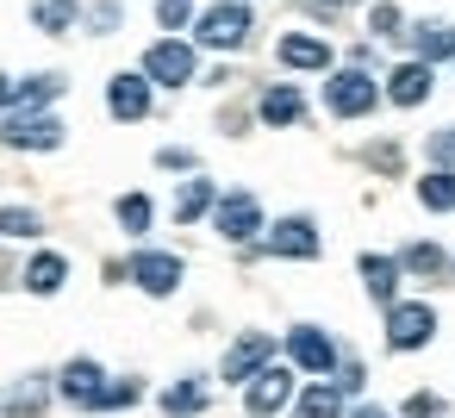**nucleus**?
Returning a JSON list of instances; mask_svg holds the SVG:
<instances>
[{
  "mask_svg": "<svg viewBox=\"0 0 455 418\" xmlns=\"http://www.w3.org/2000/svg\"><path fill=\"white\" fill-rule=\"evenodd\" d=\"M156 163H163V169H194V157H188V150H175V144H169V150H156Z\"/></svg>",
  "mask_w": 455,
  "mask_h": 418,
  "instance_id": "nucleus-36",
  "label": "nucleus"
},
{
  "mask_svg": "<svg viewBox=\"0 0 455 418\" xmlns=\"http://www.w3.org/2000/svg\"><path fill=\"white\" fill-rule=\"evenodd\" d=\"M436 412H443L436 393H411V399H405V418H436Z\"/></svg>",
  "mask_w": 455,
  "mask_h": 418,
  "instance_id": "nucleus-34",
  "label": "nucleus"
},
{
  "mask_svg": "<svg viewBox=\"0 0 455 418\" xmlns=\"http://www.w3.org/2000/svg\"><path fill=\"white\" fill-rule=\"evenodd\" d=\"M32 293H63V281H69V256H57V250H44V256H32L26 262V275H20Z\"/></svg>",
  "mask_w": 455,
  "mask_h": 418,
  "instance_id": "nucleus-17",
  "label": "nucleus"
},
{
  "mask_svg": "<svg viewBox=\"0 0 455 418\" xmlns=\"http://www.w3.org/2000/svg\"><path fill=\"white\" fill-rule=\"evenodd\" d=\"M125 275H132L144 293H156V300H163V293H175V287H181V256H169V250H138Z\"/></svg>",
  "mask_w": 455,
  "mask_h": 418,
  "instance_id": "nucleus-8",
  "label": "nucleus"
},
{
  "mask_svg": "<svg viewBox=\"0 0 455 418\" xmlns=\"http://www.w3.org/2000/svg\"><path fill=\"white\" fill-rule=\"evenodd\" d=\"M449 269V256L436 250V244H405V256H399V275H424V281H436Z\"/></svg>",
  "mask_w": 455,
  "mask_h": 418,
  "instance_id": "nucleus-24",
  "label": "nucleus"
},
{
  "mask_svg": "<svg viewBox=\"0 0 455 418\" xmlns=\"http://www.w3.org/2000/svg\"><path fill=\"white\" fill-rule=\"evenodd\" d=\"M380 94H387L393 107H424V100H430V63H399Z\"/></svg>",
  "mask_w": 455,
  "mask_h": 418,
  "instance_id": "nucleus-13",
  "label": "nucleus"
},
{
  "mask_svg": "<svg viewBox=\"0 0 455 418\" xmlns=\"http://www.w3.org/2000/svg\"><path fill=\"white\" fill-rule=\"evenodd\" d=\"M212 200H219V188H212L206 175H194V181H181V194H175V219H181V225H194Z\"/></svg>",
  "mask_w": 455,
  "mask_h": 418,
  "instance_id": "nucleus-22",
  "label": "nucleus"
},
{
  "mask_svg": "<svg viewBox=\"0 0 455 418\" xmlns=\"http://www.w3.org/2000/svg\"><path fill=\"white\" fill-rule=\"evenodd\" d=\"M411 51H418V63H443V57H455V26H443V20L418 26V32H411Z\"/></svg>",
  "mask_w": 455,
  "mask_h": 418,
  "instance_id": "nucleus-20",
  "label": "nucleus"
},
{
  "mask_svg": "<svg viewBox=\"0 0 455 418\" xmlns=\"http://www.w3.org/2000/svg\"><path fill=\"white\" fill-rule=\"evenodd\" d=\"M44 399H51V374H26L13 387H0V412L7 418H32V412H44Z\"/></svg>",
  "mask_w": 455,
  "mask_h": 418,
  "instance_id": "nucleus-16",
  "label": "nucleus"
},
{
  "mask_svg": "<svg viewBox=\"0 0 455 418\" xmlns=\"http://www.w3.org/2000/svg\"><path fill=\"white\" fill-rule=\"evenodd\" d=\"M212 225H219V237L225 244H250L256 231H262V206H256V194H225V200H212Z\"/></svg>",
  "mask_w": 455,
  "mask_h": 418,
  "instance_id": "nucleus-6",
  "label": "nucleus"
},
{
  "mask_svg": "<svg viewBox=\"0 0 455 418\" xmlns=\"http://www.w3.org/2000/svg\"><path fill=\"white\" fill-rule=\"evenodd\" d=\"M38 213L32 206H0V244H13V237H38Z\"/></svg>",
  "mask_w": 455,
  "mask_h": 418,
  "instance_id": "nucleus-28",
  "label": "nucleus"
},
{
  "mask_svg": "<svg viewBox=\"0 0 455 418\" xmlns=\"http://www.w3.org/2000/svg\"><path fill=\"white\" fill-rule=\"evenodd\" d=\"M287 356H293V368H306V374H331V368H337V343H331L318 325H293V331H287Z\"/></svg>",
  "mask_w": 455,
  "mask_h": 418,
  "instance_id": "nucleus-9",
  "label": "nucleus"
},
{
  "mask_svg": "<svg viewBox=\"0 0 455 418\" xmlns=\"http://www.w3.org/2000/svg\"><path fill=\"white\" fill-rule=\"evenodd\" d=\"M107 107H113V119H144L150 113V76H113Z\"/></svg>",
  "mask_w": 455,
  "mask_h": 418,
  "instance_id": "nucleus-14",
  "label": "nucleus"
},
{
  "mask_svg": "<svg viewBox=\"0 0 455 418\" xmlns=\"http://www.w3.org/2000/svg\"><path fill=\"white\" fill-rule=\"evenodd\" d=\"M362 287H368L380 306H393V293H399V262H393V256H362Z\"/></svg>",
  "mask_w": 455,
  "mask_h": 418,
  "instance_id": "nucleus-19",
  "label": "nucleus"
},
{
  "mask_svg": "<svg viewBox=\"0 0 455 418\" xmlns=\"http://www.w3.org/2000/svg\"><path fill=\"white\" fill-rule=\"evenodd\" d=\"M7 275H13V262H7V256H0V287H7Z\"/></svg>",
  "mask_w": 455,
  "mask_h": 418,
  "instance_id": "nucleus-40",
  "label": "nucleus"
},
{
  "mask_svg": "<svg viewBox=\"0 0 455 418\" xmlns=\"http://www.w3.org/2000/svg\"><path fill=\"white\" fill-rule=\"evenodd\" d=\"M100 387H107V374H100L94 356H76V362H63V374H57V393H63L69 406H88V412H94Z\"/></svg>",
  "mask_w": 455,
  "mask_h": 418,
  "instance_id": "nucleus-11",
  "label": "nucleus"
},
{
  "mask_svg": "<svg viewBox=\"0 0 455 418\" xmlns=\"http://www.w3.org/2000/svg\"><path fill=\"white\" fill-rule=\"evenodd\" d=\"M281 63H287V69H331V44L293 32V38H281Z\"/></svg>",
  "mask_w": 455,
  "mask_h": 418,
  "instance_id": "nucleus-18",
  "label": "nucleus"
},
{
  "mask_svg": "<svg viewBox=\"0 0 455 418\" xmlns=\"http://www.w3.org/2000/svg\"><path fill=\"white\" fill-rule=\"evenodd\" d=\"M299 418H343V387L337 381H312L299 393Z\"/></svg>",
  "mask_w": 455,
  "mask_h": 418,
  "instance_id": "nucleus-21",
  "label": "nucleus"
},
{
  "mask_svg": "<svg viewBox=\"0 0 455 418\" xmlns=\"http://www.w3.org/2000/svg\"><path fill=\"white\" fill-rule=\"evenodd\" d=\"M418 200H424L430 213H449V206H455V169H430V175L418 181Z\"/></svg>",
  "mask_w": 455,
  "mask_h": 418,
  "instance_id": "nucleus-26",
  "label": "nucleus"
},
{
  "mask_svg": "<svg viewBox=\"0 0 455 418\" xmlns=\"http://www.w3.org/2000/svg\"><path fill=\"white\" fill-rule=\"evenodd\" d=\"M200 406H206V381H200V374H188V381H175V387L163 393V412H169V418H194Z\"/></svg>",
  "mask_w": 455,
  "mask_h": 418,
  "instance_id": "nucleus-23",
  "label": "nucleus"
},
{
  "mask_svg": "<svg viewBox=\"0 0 455 418\" xmlns=\"http://www.w3.org/2000/svg\"><path fill=\"white\" fill-rule=\"evenodd\" d=\"M63 94V76H26V82H13V107H51Z\"/></svg>",
  "mask_w": 455,
  "mask_h": 418,
  "instance_id": "nucleus-25",
  "label": "nucleus"
},
{
  "mask_svg": "<svg viewBox=\"0 0 455 418\" xmlns=\"http://www.w3.org/2000/svg\"><path fill=\"white\" fill-rule=\"evenodd\" d=\"M144 76H150L156 88H188V82H194V44L156 38V44L144 51Z\"/></svg>",
  "mask_w": 455,
  "mask_h": 418,
  "instance_id": "nucleus-4",
  "label": "nucleus"
},
{
  "mask_svg": "<svg viewBox=\"0 0 455 418\" xmlns=\"http://www.w3.org/2000/svg\"><path fill=\"white\" fill-rule=\"evenodd\" d=\"M374 100H380V88H374V76H368L362 63H349V69H337V76L324 82V107H331L337 119H362V113H374Z\"/></svg>",
  "mask_w": 455,
  "mask_h": 418,
  "instance_id": "nucleus-3",
  "label": "nucleus"
},
{
  "mask_svg": "<svg viewBox=\"0 0 455 418\" xmlns=\"http://www.w3.org/2000/svg\"><path fill=\"white\" fill-rule=\"evenodd\" d=\"M138 381H113V387H100V399H94V412H119V406H138Z\"/></svg>",
  "mask_w": 455,
  "mask_h": 418,
  "instance_id": "nucleus-30",
  "label": "nucleus"
},
{
  "mask_svg": "<svg viewBox=\"0 0 455 418\" xmlns=\"http://www.w3.org/2000/svg\"><path fill=\"white\" fill-rule=\"evenodd\" d=\"M430 331H436V312L424 306V300H393L387 306V343L393 350H418V343H430Z\"/></svg>",
  "mask_w": 455,
  "mask_h": 418,
  "instance_id": "nucleus-7",
  "label": "nucleus"
},
{
  "mask_svg": "<svg viewBox=\"0 0 455 418\" xmlns=\"http://www.w3.org/2000/svg\"><path fill=\"white\" fill-rule=\"evenodd\" d=\"M430 163H436V169H449V163H455V125L430 132Z\"/></svg>",
  "mask_w": 455,
  "mask_h": 418,
  "instance_id": "nucleus-32",
  "label": "nucleus"
},
{
  "mask_svg": "<svg viewBox=\"0 0 455 418\" xmlns=\"http://www.w3.org/2000/svg\"><path fill=\"white\" fill-rule=\"evenodd\" d=\"M156 20H163V32H181L194 20V0H156Z\"/></svg>",
  "mask_w": 455,
  "mask_h": 418,
  "instance_id": "nucleus-31",
  "label": "nucleus"
},
{
  "mask_svg": "<svg viewBox=\"0 0 455 418\" xmlns=\"http://www.w3.org/2000/svg\"><path fill=\"white\" fill-rule=\"evenodd\" d=\"M268 250H275V256H318V225H312L306 213H293V219H281V225L268 231Z\"/></svg>",
  "mask_w": 455,
  "mask_h": 418,
  "instance_id": "nucleus-15",
  "label": "nucleus"
},
{
  "mask_svg": "<svg viewBox=\"0 0 455 418\" xmlns=\"http://www.w3.org/2000/svg\"><path fill=\"white\" fill-rule=\"evenodd\" d=\"M256 113H262V125H299L306 119V94L293 88V82H275V88H262V100H256Z\"/></svg>",
  "mask_w": 455,
  "mask_h": 418,
  "instance_id": "nucleus-12",
  "label": "nucleus"
},
{
  "mask_svg": "<svg viewBox=\"0 0 455 418\" xmlns=\"http://www.w3.org/2000/svg\"><path fill=\"white\" fill-rule=\"evenodd\" d=\"M287 399H293V368H275V362H262V368L243 381V406H250V418H275Z\"/></svg>",
  "mask_w": 455,
  "mask_h": 418,
  "instance_id": "nucleus-5",
  "label": "nucleus"
},
{
  "mask_svg": "<svg viewBox=\"0 0 455 418\" xmlns=\"http://www.w3.org/2000/svg\"><path fill=\"white\" fill-rule=\"evenodd\" d=\"M0 144H7V150H57L63 144V119H51L44 107H7Z\"/></svg>",
  "mask_w": 455,
  "mask_h": 418,
  "instance_id": "nucleus-1",
  "label": "nucleus"
},
{
  "mask_svg": "<svg viewBox=\"0 0 455 418\" xmlns=\"http://www.w3.org/2000/svg\"><path fill=\"white\" fill-rule=\"evenodd\" d=\"M0 107H13V82L7 76H0Z\"/></svg>",
  "mask_w": 455,
  "mask_h": 418,
  "instance_id": "nucleus-39",
  "label": "nucleus"
},
{
  "mask_svg": "<svg viewBox=\"0 0 455 418\" xmlns=\"http://www.w3.org/2000/svg\"><path fill=\"white\" fill-rule=\"evenodd\" d=\"M262 362H275V337H268V331H243V337H237V343L225 350V368H219V374L243 387V381H250V374H256Z\"/></svg>",
  "mask_w": 455,
  "mask_h": 418,
  "instance_id": "nucleus-10",
  "label": "nucleus"
},
{
  "mask_svg": "<svg viewBox=\"0 0 455 418\" xmlns=\"http://www.w3.org/2000/svg\"><path fill=\"white\" fill-rule=\"evenodd\" d=\"M150 219H156V213H150V200H144V194H125V200H119V225H125L132 237H144V231H150Z\"/></svg>",
  "mask_w": 455,
  "mask_h": 418,
  "instance_id": "nucleus-29",
  "label": "nucleus"
},
{
  "mask_svg": "<svg viewBox=\"0 0 455 418\" xmlns=\"http://www.w3.org/2000/svg\"><path fill=\"white\" fill-rule=\"evenodd\" d=\"M88 26H94V32H113V26H119V0H100V7L88 13Z\"/></svg>",
  "mask_w": 455,
  "mask_h": 418,
  "instance_id": "nucleus-35",
  "label": "nucleus"
},
{
  "mask_svg": "<svg viewBox=\"0 0 455 418\" xmlns=\"http://www.w3.org/2000/svg\"><path fill=\"white\" fill-rule=\"evenodd\" d=\"M349 418H393V412H380V406H355Z\"/></svg>",
  "mask_w": 455,
  "mask_h": 418,
  "instance_id": "nucleus-38",
  "label": "nucleus"
},
{
  "mask_svg": "<svg viewBox=\"0 0 455 418\" xmlns=\"http://www.w3.org/2000/svg\"><path fill=\"white\" fill-rule=\"evenodd\" d=\"M299 7H312V13H337V7H355V0H299Z\"/></svg>",
  "mask_w": 455,
  "mask_h": 418,
  "instance_id": "nucleus-37",
  "label": "nucleus"
},
{
  "mask_svg": "<svg viewBox=\"0 0 455 418\" xmlns=\"http://www.w3.org/2000/svg\"><path fill=\"white\" fill-rule=\"evenodd\" d=\"M32 20L57 38V32H69V26H76V0H32Z\"/></svg>",
  "mask_w": 455,
  "mask_h": 418,
  "instance_id": "nucleus-27",
  "label": "nucleus"
},
{
  "mask_svg": "<svg viewBox=\"0 0 455 418\" xmlns=\"http://www.w3.org/2000/svg\"><path fill=\"white\" fill-rule=\"evenodd\" d=\"M368 32H374V38H393V32H399V7H387V0H380V7L368 13Z\"/></svg>",
  "mask_w": 455,
  "mask_h": 418,
  "instance_id": "nucleus-33",
  "label": "nucleus"
},
{
  "mask_svg": "<svg viewBox=\"0 0 455 418\" xmlns=\"http://www.w3.org/2000/svg\"><path fill=\"white\" fill-rule=\"evenodd\" d=\"M250 32H256V13L243 7V0L206 7V13H200V26H194V38H200L206 51H243V44H250Z\"/></svg>",
  "mask_w": 455,
  "mask_h": 418,
  "instance_id": "nucleus-2",
  "label": "nucleus"
}]
</instances>
